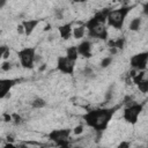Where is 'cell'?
<instances>
[{
	"mask_svg": "<svg viewBox=\"0 0 148 148\" xmlns=\"http://www.w3.org/2000/svg\"><path fill=\"white\" fill-rule=\"evenodd\" d=\"M119 109V106H113V108H102V109H96V110H90L87 113L83 114V120L86 124L94 128L96 132L105 131L111 118L116 113V111Z\"/></svg>",
	"mask_w": 148,
	"mask_h": 148,
	"instance_id": "6da1fadb",
	"label": "cell"
},
{
	"mask_svg": "<svg viewBox=\"0 0 148 148\" xmlns=\"http://www.w3.org/2000/svg\"><path fill=\"white\" fill-rule=\"evenodd\" d=\"M134 8V6H128V5H123L118 9H113L110 12L108 16V24L117 30H120L124 25L125 18L128 15V13Z\"/></svg>",
	"mask_w": 148,
	"mask_h": 148,
	"instance_id": "7a4b0ae2",
	"label": "cell"
},
{
	"mask_svg": "<svg viewBox=\"0 0 148 148\" xmlns=\"http://www.w3.org/2000/svg\"><path fill=\"white\" fill-rule=\"evenodd\" d=\"M20 64L25 69H32L34 62L36 60V50L35 47H24L17 52Z\"/></svg>",
	"mask_w": 148,
	"mask_h": 148,
	"instance_id": "3957f363",
	"label": "cell"
},
{
	"mask_svg": "<svg viewBox=\"0 0 148 148\" xmlns=\"http://www.w3.org/2000/svg\"><path fill=\"white\" fill-rule=\"evenodd\" d=\"M141 111H142V104L132 103V104H130L128 106L125 108L123 117L127 123H130L132 125H135L136 121H138V117L141 113Z\"/></svg>",
	"mask_w": 148,
	"mask_h": 148,
	"instance_id": "277c9868",
	"label": "cell"
},
{
	"mask_svg": "<svg viewBox=\"0 0 148 148\" xmlns=\"http://www.w3.org/2000/svg\"><path fill=\"white\" fill-rule=\"evenodd\" d=\"M147 62H148V51L136 53V54L132 56L130 59L131 67L136 71H143L147 66Z\"/></svg>",
	"mask_w": 148,
	"mask_h": 148,
	"instance_id": "5b68a950",
	"label": "cell"
},
{
	"mask_svg": "<svg viewBox=\"0 0 148 148\" xmlns=\"http://www.w3.org/2000/svg\"><path fill=\"white\" fill-rule=\"evenodd\" d=\"M74 66H75V61H72L66 56H59L57 59V68L64 74L72 75L74 73Z\"/></svg>",
	"mask_w": 148,
	"mask_h": 148,
	"instance_id": "8992f818",
	"label": "cell"
},
{
	"mask_svg": "<svg viewBox=\"0 0 148 148\" xmlns=\"http://www.w3.org/2000/svg\"><path fill=\"white\" fill-rule=\"evenodd\" d=\"M18 82L16 79H1L0 80V98H5L9 95V90Z\"/></svg>",
	"mask_w": 148,
	"mask_h": 148,
	"instance_id": "52a82bcc",
	"label": "cell"
},
{
	"mask_svg": "<svg viewBox=\"0 0 148 148\" xmlns=\"http://www.w3.org/2000/svg\"><path fill=\"white\" fill-rule=\"evenodd\" d=\"M72 133L71 128H62V130H52L49 134L47 138L49 140L56 142L58 140H64V139H69V135Z\"/></svg>",
	"mask_w": 148,
	"mask_h": 148,
	"instance_id": "ba28073f",
	"label": "cell"
},
{
	"mask_svg": "<svg viewBox=\"0 0 148 148\" xmlns=\"http://www.w3.org/2000/svg\"><path fill=\"white\" fill-rule=\"evenodd\" d=\"M88 34H89L90 37L98 38V39H102V40H106L108 37H109L108 29L105 28V25H104L103 23L98 24L97 27H95V28L91 29V30H88Z\"/></svg>",
	"mask_w": 148,
	"mask_h": 148,
	"instance_id": "9c48e42d",
	"label": "cell"
},
{
	"mask_svg": "<svg viewBox=\"0 0 148 148\" xmlns=\"http://www.w3.org/2000/svg\"><path fill=\"white\" fill-rule=\"evenodd\" d=\"M77 51L79 54L84 57V58H90L91 57V43L89 40H83L77 45Z\"/></svg>",
	"mask_w": 148,
	"mask_h": 148,
	"instance_id": "30bf717a",
	"label": "cell"
},
{
	"mask_svg": "<svg viewBox=\"0 0 148 148\" xmlns=\"http://www.w3.org/2000/svg\"><path fill=\"white\" fill-rule=\"evenodd\" d=\"M59 30V35L62 39L67 40L69 39L72 36H73V28H72V23H66V24H62L58 28Z\"/></svg>",
	"mask_w": 148,
	"mask_h": 148,
	"instance_id": "8fae6325",
	"label": "cell"
},
{
	"mask_svg": "<svg viewBox=\"0 0 148 148\" xmlns=\"http://www.w3.org/2000/svg\"><path fill=\"white\" fill-rule=\"evenodd\" d=\"M40 20H37V18H32V20H24L22 22L23 27H24V31H25V35L29 36L32 34V31L35 30V28L39 24Z\"/></svg>",
	"mask_w": 148,
	"mask_h": 148,
	"instance_id": "7c38bea8",
	"label": "cell"
},
{
	"mask_svg": "<svg viewBox=\"0 0 148 148\" xmlns=\"http://www.w3.org/2000/svg\"><path fill=\"white\" fill-rule=\"evenodd\" d=\"M110 12H111V9H110V8H103L102 10L97 12L94 16L98 20V22H99V23H103V24H104V23L108 21V16H109Z\"/></svg>",
	"mask_w": 148,
	"mask_h": 148,
	"instance_id": "4fadbf2b",
	"label": "cell"
},
{
	"mask_svg": "<svg viewBox=\"0 0 148 148\" xmlns=\"http://www.w3.org/2000/svg\"><path fill=\"white\" fill-rule=\"evenodd\" d=\"M66 57L68 59H71L72 61H76L79 58V51H77V46H69L66 49Z\"/></svg>",
	"mask_w": 148,
	"mask_h": 148,
	"instance_id": "5bb4252c",
	"label": "cell"
},
{
	"mask_svg": "<svg viewBox=\"0 0 148 148\" xmlns=\"http://www.w3.org/2000/svg\"><path fill=\"white\" fill-rule=\"evenodd\" d=\"M141 27V18L140 17H134L131 22H130V25H128V29L131 31H139Z\"/></svg>",
	"mask_w": 148,
	"mask_h": 148,
	"instance_id": "9a60e30c",
	"label": "cell"
},
{
	"mask_svg": "<svg viewBox=\"0 0 148 148\" xmlns=\"http://www.w3.org/2000/svg\"><path fill=\"white\" fill-rule=\"evenodd\" d=\"M84 30H86V25H80V27H76V28H73V36L74 38L76 39H80L83 37L84 35Z\"/></svg>",
	"mask_w": 148,
	"mask_h": 148,
	"instance_id": "2e32d148",
	"label": "cell"
},
{
	"mask_svg": "<svg viewBox=\"0 0 148 148\" xmlns=\"http://www.w3.org/2000/svg\"><path fill=\"white\" fill-rule=\"evenodd\" d=\"M46 105V102H45V99H43L42 97H37V98H35L32 102H31V106L34 108V109H42V108H44Z\"/></svg>",
	"mask_w": 148,
	"mask_h": 148,
	"instance_id": "e0dca14e",
	"label": "cell"
},
{
	"mask_svg": "<svg viewBox=\"0 0 148 148\" xmlns=\"http://www.w3.org/2000/svg\"><path fill=\"white\" fill-rule=\"evenodd\" d=\"M136 86H138V89H139L141 92L147 94V91H148V80H142V81H140Z\"/></svg>",
	"mask_w": 148,
	"mask_h": 148,
	"instance_id": "ac0fdd59",
	"label": "cell"
},
{
	"mask_svg": "<svg viewBox=\"0 0 148 148\" xmlns=\"http://www.w3.org/2000/svg\"><path fill=\"white\" fill-rule=\"evenodd\" d=\"M125 42H126V39L124 37H119V38L114 39V47H117L118 50H123L125 46Z\"/></svg>",
	"mask_w": 148,
	"mask_h": 148,
	"instance_id": "d6986e66",
	"label": "cell"
},
{
	"mask_svg": "<svg viewBox=\"0 0 148 148\" xmlns=\"http://www.w3.org/2000/svg\"><path fill=\"white\" fill-rule=\"evenodd\" d=\"M143 76H145V72H143V71H140V73H136V74L132 77L133 83H134V84H138L140 81L143 80Z\"/></svg>",
	"mask_w": 148,
	"mask_h": 148,
	"instance_id": "ffe728a7",
	"label": "cell"
},
{
	"mask_svg": "<svg viewBox=\"0 0 148 148\" xmlns=\"http://www.w3.org/2000/svg\"><path fill=\"white\" fill-rule=\"evenodd\" d=\"M111 62H112V57H105L101 61V67L102 68H106V67H109L111 65Z\"/></svg>",
	"mask_w": 148,
	"mask_h": 148,
	"instance_id": "44dd1931",
	"label": "cell"
},
{
	"mask_svg": "<svg viewBox=\"0 0 148 148\" xmlns=\"http://www.w3.org/2000/svg\"><path fill=\"white\" fill-rule=\"evenodd\" d=\"M56 146H59V147H69V142H68V139H64V140H58L54 142Z\"/></svg>",
	"mask_w": 148,
	"mask_h": 148,
	"instance_id": "7402d4cb",
	"label": "cell"
},
{
	"mask_svg": "<svg viewBox=\"0 0 148 148\" xmlns=\"http://www.w3.org/2000/svg\"><path fill=\"white\" fill-rule=\"evenodd\" d=\"M10 68H12L10 62H9V61H7V60H3V61H2V64H1V69H2L3 72H8Z\"/></svg>",
	"mask_w": 148,
	"mask_h": 148,
	"instance_id": "603a6c76",
	"label": "cell"
},
{
	"mask_svg": "<svg viewBox=\"0 0 148 148\" xmlns=\"http://www.w3.org/2000/svg\"><path fill=\"white\" fill-rule=\"evenodd\" d=\"M83 75L87 76V77H95L94 71H92L91 68H89V67H86V68L83 69Z\"/></svg>",
	"mask_w": 148,
	"mask_h": 148,
	"instance_id": "cb8c5ba5",
	"label": "cell"
},
{
	"mask_svg": "<svg viewBox=\"0 0 148 148\" xmlns=\"http://www.w3.org/2000/svg\"><path fill=\"white\" fill-rule=\"evenodd\" d=\"M73 133H74L75 135L82 134V133H83V125H77V126H75V127L73 128Z\"/></svg>",
	"mask_w": 148,
	"mask_h": 148,
	"instance_id": "d4e9b609",
	"label": "cell"
},
{
	"mask_svg": "<svg viewBox=\"0 0 148 148\" xmlns=\"http://www.w3.org/2000/svg\"><path fill=\"white\" fill-rule=\"evenodd\" d=\"M113 87H114V86L110 87V88H109V90L106 91V95H105V103H108V102L111 99V97H112V94H113Z\"/></svg>",
	"mask_w": 148,
	"mask_h": 148,
	"instance_id": "484cf974",
	"label": "cell"
},
{
	"mask_svg": "<svg viewBox=\"0 0 148 148\" xmlns=\"http://www.w3.org/2000/svg\"><path fill=\"white\" fill-rule=\"evenodd\" d=\"M16 30H17L18 35H25V31H24V27H23V24H22V23L17 24V27H16Z\"/></svg>",
	"mask_w": 148,
	"mask_h": 148,
	"instance_id": "4316f807",
	"label": "cell"
},
{
	"mask_svg": "<svg viewBox=\"0 0 148 148\" xmlns=\"http://www.w3.org/2000/svg\"><path fill=\"white\" fill-rule=\"evenodd\" d=\"M12 116H13V120L15 121V124H20V123H21V120H22L21 116H18L17 113H13Z\"/></svg>",
	"mask_w": 148,
	"mask_h": 148,
	"instance_id": "83f0119b",
	"label": "cell"
},
{
	"mask_svg": "<svg viewBox=\"0 0 148 148\" xmlns=\"http://www.w3.org/2000/svg\"><path fill=\"white\" fill-rule=\"evenodd\" d=\"M9 53H10V52H9V47H7V49L5 50V52L2 53V56H1V58H2L3 60H7V59L9 58Z\"/></svg>",
	"mask_w": 148,
	"mask_h": 148,
	"instance_id": "f1b7e54d",
	"label": "cell"
},
{
	"mask_svg": "<svg viewBox=\"0 0 148 148\" xmlns=\"http://www.w3.org/2000/svg\"><path fill=\"white\" fill-rule=\"evenodd\" d=\"M54 15H56V17H57L58 20H62V17H64V15H62V12H61L60 9H56V13H54Z\"/></svg>",
	"mask_w": 148,
	"mask_h": 148,
	"instance_id": "f546056e",
	"label": "cell"
},
{
	"mask_svg": "<svg viewBox=\"0 0 148 148\" xmlns=\"http://www.w3.org/2000/svg\"><path fill=\"white\" fill-rule=\"evenodd\" d=\"M2 117H3V120H5V121H7V123L13 120V116H12V114H8V113H3V114H2Z\"/></svg>",
	"mask_w": 148,
	"mask_h": 148,
	"instance_id": "4dcf8cb0",
	"label": "cell"
},
{
	"mask_svg": "<svg viewBox=\"0 0 148 148\" xmlns=\"http://www.w3.org/2000/svg\"><path fill=\"white\" fill-rule=\"evenodd\" d=\"M142 12L145 15H148V2H145L142 6Z\"/></svg>",
	"mask_w": 148,
	"mask_h": 148,
	"instance_id": "1f68e13d",
	"label": "cell"
},
{
	"mask_svg": "<svg viewBox=\"0 0 148 148\" xmlns=\"http://www.w3.org/2000/svg\"><path fill=\"white\" fill-rule=\"evenodd\" d=\"M119 148H126V147H130V142H120L118 145Z\"/></svg>",
	"mask_w": 148,
	"mask_h": 148,
	"instance_id": "d6a6232c",
	"label": "cell"
},
{
	"mask_svg": "<svg viewBox=\"0 0 148 148\" xmlns=\"http://www.w3.org/2000/svg\"><path fill=\"white\" fill-rule=\"evenodd\" d=\"M117 51H118L117 47H110V53H111V54H116Z\"/></svg>",
	"mask_w": 148,
	"mask_h": 148,
	"instance_id": "836d02e7",
	"label": "cell"
},
{
	"mask_svg": "<svg viewBox=\"0 0 148 148\" xmlns=\"http://www.w3.org/2000/svg\"><path fill=\"white\" fill-rule=\"evenodd\" d=\"M6 1H7V0H0V8H3V7H5Z\"/></svg>",
	"mask_w": 148,
	"mask_h": 148,
	"instance_id": "e575fe53",
	"label": "cell"
},
{
	"mask_svg": "<svg viewBox=\"0 0 148 148\" xmlns=\"http://www.w3.org/2000/svg\"><path fill=\"white\" fill-rule=\"evenodd\" d=\"M46 69V65L45 64H43L40 67H39V72H43V71H45Z\"/></svg>",
	"mask_w": 148,
	"mask_h": 148,
	"instance_id": "d590c367",
	"label": "cell"
},
{
	"mask_svg": "<svg viewBox=\"0 0 148 148\" xmlns=\"http://www.w3.org/2000/svg\"><path fill=\"white\" fill-rule=\"evenodd\" d=\"M51 29V25L50 24H47V25H45V28H44V31H46V30H50Z\"/></svg>",
	"mask_w": 148,
	"mask_h": 148,
	"instance_id": "8d00e7d4",
	"label": "cell"
},
{
	"mask_svg": "<svg viewBox=\"0 0 148 148\" xmlns=\"http://www.w3.org/2000/svg\"><path fill=\"white\" fill-rule=\"evenodd\" d=\"M72 1H73V2H80L79 0H72Z\"/></svg>",
	"mask_w": 148,
	"mask_h": 148,
	"instance_id": "74e56055",
	"label": "cell"
},
{
	"mask_svg": "<svg viewBox=\"0 0 148 148\" xmlns=\"http://www.w3.org/2000/svg\"><path fill=\"white\" fill-rule=\"evenodd\" d=\"M123 2H124V5H126V2H127V0H123Z\"/></svg>",
	"mask_w": 148,
	"mask_h": 148,
	"instance_id": "f35d334b",
	"label": "cell"
},
{
	"mask_svg": "<svg viewBox=\"0 0 148 148\" xmlns=\"http://www.w3.org/2000/svg\"><path fill=\"white\" fill-rule=\"evenodd\" d=\"M79 1H80V2H86L87 0H79Z\"/></svg>",
	"mask_w": 148,
	"mask_h": 148,
	"instance_id": "ab89813d",
	"label": "cell"
},
{
	"mask_svg": "<svg viewBox=\"0 0 148 148\" xmlns=\"http://www.w3.org/2000/svg\"><path fill=\"white\" fill-rule=\"evenodd\" d=\"M116 1H118V2H123V0H116Z\"/></svg>",
	"mask_w": 148,
	"mask_h": 148,
	"instance_id": "60d3db41",
	"label": "cell"
},
{
	"mask_svg": "<svg viewBox=\"0 0 148 148\" xmlns=\"http://www.w3.org/2000/svg\"><path fill=\"white\" fill-rule=\"evenodd\" d=\"M147 94H148V91H147Z\"/></svg>",
	"mask_w": 148,
	"mask_h": 148,
	"instance_id": "b9f144b4",
	"label": "cell"
}]
</instances>
